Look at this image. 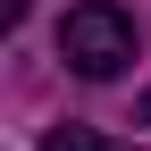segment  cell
Returning a JSON list of instances; mask_svg holds the SVG:
<instances>
[{"label": "cell", "mask_w": 151, "mask_h": 151, "mask_svg": "<svg viewBox=\"0 0 151 151\" xmlns=\"http://www.w3.org/2000/svg\"><path fill=\"white\" fill-rule=\"evenodd\" d=\"M134 50H143V34H134V17H126L118 0H76V9L59 17V59L84 76V84L126 76V67H134Z\"/></svg>", "instance_id": "obj_1"}, {"label": "cell", "mask_w": 151, "mask_h": 151, "mask_svg": "<svg viewBox=\"0 0 151 151\" xmlns=\"http://www.w3.org/2000/svg\"><path fill=\"white\" fill-rule=\"evenodd\" d=\"M42 151H143V143H118V134H101V126H50Z\"/></svg>", "instance_id": "obj_2"}, {"label": "cell", "mask_w": 151, "mask_h": 151, "mask_svg": "<svg viewBox=\"0 0 151 151\" xmlns=\"http://www.w3.org/2000/svg\"><path fill=\"white\" fill-rule=\"evenodd\" d=\"M25 9H34V0H0V34H17V25H25Z\"/></svg>", "instance_id": "obj_3"}, {"label": "cell", "mask_w": 151, "mask_h": 151, "mask_svg": "<svg viewBox=\"0 0 151 151\" xmlns=\"http://www.w3.org/2000/svg\"><path fill=\"white\" fill-rule=\"evenodd\" d=\"M143 126H151V92H143Z\"/></svg>", "instance_id": "obj_4"}]
</instances>
